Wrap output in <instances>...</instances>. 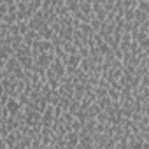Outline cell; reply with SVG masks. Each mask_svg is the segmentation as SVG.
Instances as JSON below:
<instances>
[{"label":"cell","instance_id":"obj_1","mask_svg":"<svg viewBox=\"0 0 149 149\" xmlns=\"http://www.w3.org/2000/svg\"><path fill=\"white\" fill-rule=\"evenodd\" d=\"M81 60H83V56L79 54V53H74V54H67L65 56V65H67V74H74L77 68H79V65H81Z\"/></svg>","mask_w":149,"mask_h":149},{"label":"cell","instance_id":"obj_2","mask_svg":"<svg viewBox=\"0 0 149 149\" xmlns=\"http://www.w3.org/2000/svg\"><path fill=\"white\" fill-rule=\"evenodd\" d=\"M79 140H81L79 132L70 130V132L67 133V147H68V149H76V147H79Z\"/></svg>","mask_w":149,"mask_h":149},{"label":"cell","instance_id":"obj_3","mask_svg":"<svg viewBox=\"0 0 149 149\" xmlns=\"http://www.w3.org/2000/svg\"><path fill=\"white\" fill-rule=\"evenodd\" d=\"M147 19H149V14H147L146 11L135 7V21H137V23H146Z\"/></svg>","mask_w":149,"mask_h":149},{"label":"cell","instance_id":"obj_4","mask_svg":"<svg viewBox=\"0 0 149 149\" xmlns=\"http://www.w3.org/2000/svg\"><path fill=\"white\" fill-rule=\"evenodd\" d=\"M97 104L102 107V111H105L107 107H111V104H112V98H111V97H109V93H107V95H104V97L97 98Z\"/></svg>","mask_w":149,"mask_h":149},{"label":"cell","instance_id":"obj_5","mask_svg":"<svg viewBox=\"0 0 149 149\" xmlns=\"http://www.w3.org/2000/svg\"><path fill=\"white\" fill-rule=\"evenodd\" d=\"M123 18L125 21H135V9H125Z\"/></svg>","mask_w":149,"mask_h":149}]
</instances>
